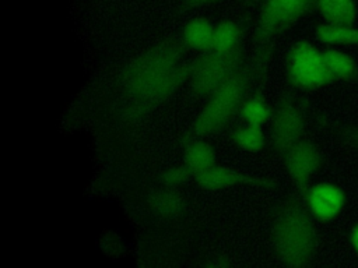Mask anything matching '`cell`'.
Returning a JSON list of instances; mask_svg holds the SVG:
<instances>
[{
  "label": "cell",
  "mask_w": 358,
  "mask_h": 268,
  "mask_svg": "<svg viewBox=\"0 0 358 268\" xmlns=\"http://www.w3.org/2000/svg\"><path fill=\"white\" fill-rule=\"evenodd\" d=\"M183 39H166L130 60L116 84V117L133 123L164 103L186 80L192 64Z\"/></svg>",
  "instance_id": "1"
},
{
  "label": "cell",
  "mask_w": 358,
  "mask_h": 268,
  "mask_svg": "<svg viewBox=\"0 0 358 268\" xmlns=\"http://www.w3.org/2000/svg\"><path fill=\"white\" fill-rule=\"evenodd\" d=\"M305 201L289 198L275 214L273 222V248L287 267L301 268L312 262L316 254L317 233Z\"/></svg>",
  "instance_id": "2"
},
{
  "label": "cell",
  "mask_w": 358,
  "mask_h": 268,
  "mask_svg": "<svg viewBox=\"0 0 358 268\" xmlns=\"http://www.w3.org/2000/svg\"><path fill=\"white\" fill-rule=\"evenodd\" d=\"M249 77L239 70L227 84L208 96V100L194 119L187 138H206L221 131L241 112L245 102Z\"/></svg>",
  "instance_id": "3"
},
{
  "label": "cell",
  "mask_w": 358,
  "mask_h": 268,
  "mask_svg": "<svg viewBox=\"0 0 358 268\" xmlns=\"http://www.w3.org/2000/svg\"><path fill=\"white\" fill-rule=\"evenodd\" d=\"M239 50L221 53L210 49L192 63L189 82L201 96H210L241 70Z\"/></svg>",
  "instance_id": "4"
},
{
  "label": "cell",
  "mask_w": 358,
  "mask_h": 268,
  "mask_svg": "<svg viewBox=\"0 0 358 268\" xmlns=\"http://www.w3.org/2000/svg\"><path fill=\"white\" fill-rule=\"evenodd\" d=\"M317 0H263L256 25V42L266 45L316 8Z\"/></svg>",
  "instance_id": "5"
},
{
  "label": "cell",
  "mask_w": 358,
  "mask_h": 268,
  "mask_svg": "<svg viewBox=\"0 0 358 268\" xmlns=\"http://www.w3.org/2000/svg\"><path fill=\"white\" fill-rule=\"evenodd\" d=\"M288 78L295 88L316 89L334 82L322 50L308 40L294 45L288 56Z\"/></svg>",
  "instance_id": "6"
},
{
  "label": "cell",
  "mask_w": 358,
  "mask_h": 268,
  "mask_svg": "<svg viewBox=\"0 0 358 268\" xmlns=\"http://www.w3.org/2000/svg\"><path fill=\"white\" fill-rule=\"evenodd\" d=\"M271 147L284 156L295 144L303 140L306 131L305 107L295 99H284L271 113Z\"/></svg>",
  "instance_id": "7"
},
{
  "label": "cell",
  "mask_w": 358,
  "mask_h": 268,
  "mask_svg": "<svg viewBox=\"0 0 358 268\" xmlns=\"http://www.w3.org/2000/svg\"><path fill=\"white\" fill-rule=\"evenodd\" d=\"M285 169L298 188L301 197L305 195L310 186L312 177L319 172L323 163L322 151L309 140H302L295 144L284 156Z\"/></svg>",
  "instance_id": "8"
},
{
  "label": "cell",
  "mask_w": 358,
  "mask_h": 268,
  "mask_svg": "<svg viewBox=\"0 0 358 268\" xmlns=\"http://www.w3.org/2000/svg\"><path fill=\"white\" fill-rule=\"evenodd\" d=\"M302 200L316 221L329 222L341 214L347 197L340 186L323 181L309 186Z\"/></svg>",
  "instance_id": "9"
},
{
  "label": "cell",
  "mask_w": 358,
  "mask_h": 268,
  "mask_svg": "<svg viewBox=\"0 0 358 268\" xmlns=\"http://www.w3.org/2000/svg\"><path fill=\"white\" fill-rule=\"evenodd\" d=\"M194 181L204 190H222L238 184H253L264 187H270L274 184L271 179L242 173L232 168L218 165H214L213 168L196 174Z\"/></svg>",
  "instance_id": "10"
},
{
  "label": "cell",
  "mask_w": 358,
  "mask_h": 268,
  "mask_svg": "<svg viewBox=\"0 0 358 268\" xmlns=\"http://www.w3.org/2000/svg\"><path fill=\"white\" fill-rule=\"evenodd\" d=\"M183 163L196 176L217 165L215 152L204 138H187L183 151Z\"/></svg>",
  "instance_id": "11"
},
{
  "label": "cell",
  "mask_w": 358,
  "mask_h": 268,
  "mask_svg": "<svg viewBox=\"0 0 358 268\" xmlns=\"http://www.w3.org/2000/svg\"><path fill=\"white\" fill-rule=\"evenodd\" d=\"M316 10L327 24L354 25L358 15L355 0H317Z\"/></svg>",
  "instance_id": "12"
},
{
  "label": "cell",
  "mask_w": 358,
  "mask_h": 268,
  "mask_svg": "<svg viewBox=\"0 0 358 268\" xmlns=\"http://www.w3.org/2000/svg\"><path fill=\"white\" fill-rule=\"evenodd\" d=\"M322 53L334 82H354L358 80V63L352 56L333 47L324 49Z\"/></svg>",
  "instance_id": "13"
},
{
  "label": "cell",
  "mask_w": 358,
  "mask_h": 268,
  "mask_svg": "<svg viewBox=\"0 0 358 268\" xmlns=\"http://www.w3.org/2000/svg\"><path fill=\"white\" fill-rule=\"evenodd\" d=\"M315 36L324 45L358 47V27L355 25H333L322 22L316 25Z\"/></svg>",
  "instance_id": "14"
},
{
  "label": "cell",
  "mask_w": 358,
  "mask_h": 268,
  "mask_svg": "<svg viewBox=\"0 0 358 268\" xmlns=\"http://www.w3.org/2000/svg\"><path fill=\"white\" fill-rule=\"evenodd\" d=\"M214 27L206 18H194L186 24L182 39L185 45L196 50H210L213 43Z\"/></svg>",
  "instance_id": "15"
},
{
  "label": "cell",
  "mask_w": 358,
  "mask_h": 268,
  "mask_svg": "<svg viewBox=\"0 0 358 268\" xmlns=\"http://www.w3.org/2000/svg\"><path fill=\"white\" fill-rule=\"evenodd\" d=\"M148 204L154 212L165 218L178 216L183 211V198L175 187L164 186V188L154 191L148 198Z\"/></svg>",
  "instance_id": "16"
},
{
  "label": "cell",
  "mask_w": 358,
  "mask_h": 268,
  "mask_svg": "<svg viewBox=\"0 0 358 268\" xmlns=\"http://www.w3.org/2000/svg\"><path fill=\"white\" fill-rule=\"evenodd\" d=\"M241 39V29L232 21H222L214 27L211 49L221 53L234 52L238 49Z\"/></svg>",
  "instance_id": "17"
},
{
  "label": "cell",
  "mask_w": 358,
  "mask_h": 268,
  "mask_svg": "<svg viewBox=\"0 0 358 268\" xmlns=\"http://www.w3.org/2000/svg\"><path fill=\"white\" fill-rule=\"evenodd\" d=\"M241 114L246 124L262 127L271 117V110L262 98L252 96L245 99V102L242 103Z\"/></svg>",
  "instance_id": "18"
},
{
  "label": "cell",
  "mask_w": 358,
  "mask_h": 268,
  "mask_svg": "<svg viewBox=\"0 0 358 268\" xmlns=\"http://www.w3.org/2000/svg\"><path fill=\"white\" fill-rule=\"evenodd\" d=\"M234 141L239 148L248 152H257L263 149L266 144V138L262 131V127L253 126V124H246L238 128L234 133Z\"/></svg>",
  "instance_id": "19"
},
{
  "label": "cell",
  "mask_w": 358,
  "mask_h": 268,
  "mask_svg": "<svg viewBox=\"0 0 358 268\" xmlns=\"http://www.w3.org/2000/svg\"><path fill=\"white\" fill-rule=\"evenodd\" d=\"M326 126L341 142L358 151V123L326 121Z\"/></svg>",
  "instance_id": "20"
},
{
  "label": "cell",
  "mask_w": 358,
  "mask_h": 268,
  "mask_svg": "<svg viewBox=\"0 0 358 268\" xmlns=\"http://www.w3.org/2000/svg\"><path fill=\"white\" fill-rule=\"evenodd\" d=\"M190 180H194V174L185 163L166 169L161 176V181L164 186L175 188L182 184H186Z\"/></svg>",
  "instance_id": "21"
},
{
  "label": "cell",
  "mask_w": 358,
  "mask_h": 268,
  "mask_svg": "<svg viewBox=\"0 0 358 268\" xmlns=\"http://www.w3.org/2000/svg\"><path fill=\"white\" fill-rule=\"evenodd\" d=\"M348 240H350V246L354 250V253L358 257V222L351 228L350 233H348Z\"/></svg>",
  "instance_id": "22"
},
{
  "label": "cell",
  "mask_w": 358,
  "mask_h": 268,
  "mask_svg": "<svg viewBox=\"0 0 358 268\" xmlns=\"http://www.w3.org/2000/svg\"><path fill=\"white\" fill-rule=\"evenodd\" d=\"M218 0H183L180 8L183 10H189V8H194V7H200V6H206L210 3H214Z\"/></svg>",
  "instance_id": "23"
}]
</instances>
